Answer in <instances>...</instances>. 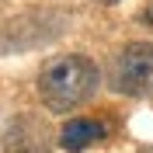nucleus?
<instances>
[{"instance_id": "obj_1", "label": "nucleus", "mask_w": 153, "mask_h": 153, "mask_svg": "<svg viewBox=\"0 0 153 153\" xmlns=\"http://www.w3.org/2000/svg\"><path fill=\"white\" fill-rule=\"evenodd\" d=\"M97 66L87 56H59L38 73V97L49 111H73L97 91Z\"/></svg>"}, {"instance_id": "obj_2", "label": "nucleus", "mask_w": 153, "mask_h": 153, "mask_svg": "<svg viewBox=\"0 0 153 153\" xmlns=\"http://www.w3.org/2000/svg\"><path fill=\"white\" fill-rule=\"evenodd\" d=\"M111 87L129 97H153V42H129L115 56Z\"/></svg>"}, {"instance_id": "obj_3", "label": "nucleus", "mask_w": 153, "mask_h": 153, "mask_svg": "<svg viewBox=\"0 0 153 153\" xmlns=\"http://www.w3.org/2000/svg\"><path fill=\"white\" fill-rule=\"evenodd\" d=\"M101 139H108V125L97 118H70L59 132V146L66 153H84L91 146H97Z\"/></svg>"}, {"instance_id": "obj_4", "label": "nucleus", "mask_w": 153, "mask_h": 153, "mask_svg": "<svg viewBox=\"0 0 153 153\" xmlns=\"http://www.w3.org/2000/svg\"><path fill=\"white\" fill-rule=\"evenodd\" d=\"M143 21H146V25H153V4H150V7L143 10Z\"/></svg>"}, {"instance_id": "obj_5", "label": "nucleus", "mask_w": 153, "mask_h": 153, "mask_svg": "<svg viewBox=\"0 0 153 153\" xmlns=\"http://www.w3.org/2000/svg\"><path fill=\"white\" fill-rule=\"evenodd\" d=\"M101 4H115V0H101Z\"/></svg>"}]
</instances>
